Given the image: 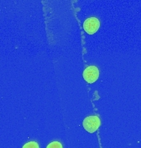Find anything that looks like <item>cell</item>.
<instances>
[{
	"instance_id": "6da1fadb",
	"label": "cell",
	"mask_w": 141,
	"mask_h": 148,
	"mask_svg": "<svg viewBox=\"0 0 141 148\" xmlns=\"http://www.w3.org/2000/svg\"><path fill=\"white\" fill-rule=\"evenodd\" d=\"M100 123H101L100 119L96 115L87 117L84 119V122H83V125H84L85 130L90 133L96 132L97 130V128L99 127Z\"/></svg>"
},
{
	"instance_id": "7a4b0ae2",
	"label": "cell",
	"mask_w": 141,
	"mask_h": 148,
	"mask_svg": "<svg viewBox=\"0 0 141 148\" xmlns=\"http://www.w3.org/2000/svg\"><path fill=\"white\" fill-rule=\"evenodd\" d=\"M84 80L88 83H93L97 80L98 79L99 77V70L96 66H88L86 68L84 71Z\"/></svg>"
},
{
	"instance_id": "3957f363",
	"label": "cell",
	"mask_w": 141,
	"mask_h": 148,
	"mask_svg": "<svg viewBox=\"0 0 141 148\" xmlns=\"http://www.w3.org/2000/svg\"><path fill=\"white\" fill-rule=\"evenodd\" d=\"M100 22L97 17H89L84 23V29L89 35H93L99 29Z\"/></svg>"
},
{
	"instance_id": "277c9868",
	"label": "cell",
	"mask_w": 141,
	"mask_h": 148,
	"mask_svg": "<svg viewBox=\"0 0 141 148\" xmlns=\"http://www.w3.org/2000/svg\"><path fill=\"white\" fill-rule=\"evenodd\" d=\"M22 148H39V145L37 142H29L26 143Z\"/></svg>"
},
{
	"instance_id": "5b68a950",
	"label": "cell",
	"mask_w": 141,
	"mask_h": 148,
	"mask_svg": "<svg viewBox=\"0 0 141 148\" xmlns=\"http://www.w3.org/2000/svg\"><path fill=\"white\" fill-rule=\"evenodd\" d=\"M46 148H63V147L59 142H52L47 146Z\"/></svg>"
}]
</instances>
